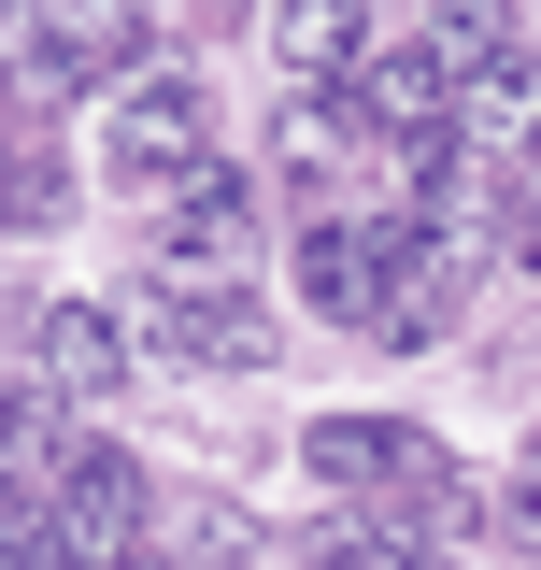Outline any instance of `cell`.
Masks as SVG:
<instances>
[{
    "mask_svg": "<svg viewBox=\"0 0 541 570\" xmlns=\"http://www.w3.org/2000/svg\"><path fill=\"white\" fill-rule=\"evenodd\" d=\"M142 58H157V14H14L0 29V71H14V100H129Z\"/></svg>",
    "mask_w": 541,
    "mask_h": 570,
    "instance_id": "1",
    "label": "cell"
},
{
    "mask_svg": "<svg viewBox=\"0 0 541 570\" xmlns=\"http://www.w3.org/2000/svg\"><path fill=\"white\" fill-rule=\"evenodd\" d=\"M100 171H115V200H186L214 171V100L186 71H142L129 100L100 115Z\"/></svg>",
    "mask_w": 541,
    "mask_h": 570,
    "instance_id": "2",
    "label": "cell"
},
{
    "mask_svg": "<svg viewBox=\"0 0 541 570\" xmlns=\"http://www.w3.org/2000/svg\"><path fill=\"white\" fill-rule=\"evenodd\" d=\"M243 257H257V186H243V171H200L186 200H157L142 285H243Z\"/></svg>",
    "mask_w": 541,
    "mask_h": 570,
    "instance_id": "3",
    "label": "cell"
},
{
    "mask_svg": "<svg viewBox=\"0 0 541 570\" xmlns=\"http://www.w3.org/2000/svg\"><path fill=\"white\" fill-rule=\"evenodd\" d=\"M356 115H371V129H400L413 157H427V142H456V43H442V14L371 43V71H356Z\"/></svg>",
    "mask_w": 541,
    "mask_h": 570,
    "instance_id": "4",
    "label": "cell"
},
{
    "mask_svg": "<svg viewBox=\"0 0 541 570\" xmlns=\"http://www.w3.org/2000/svg\"><path fill=\"white\" fill-rule=\"evenodd\" d=\"M342 499H413V513H456V471H442V442H413V428H371V414H328L299 442Z\"/></svg>",
    "mask_w": 541,
    "mask_h": 570,
    "instance_id": "5",
    "label": "cell"
},
{
    "mask_svg": "<svg viewBox=\"0 0 541 570\" xmlns=\"http://www.w3.org/2000/svg\"><path fill=\"white\" fill-rule=\"evenodd\" d=\"M43 542L86 570H129L142 557V471L115 456V442H86V456H58V499H43Z\"/></svg>",
    "mask_w": 541,
    "mask_h": 570,
    "instance_id": "6",
    "label": "cell"
},
{
    "mask_svg": "<svg viewBox=\"0 0 541 570\" xmlns=\"http://www.w3.org/2000/svg\"><path fill=\"white\" fill-rule=\"evenodd\" d=\"M442 43H456V142L541 129V58L513 14H442Z\"/></svg>",
    "mask_w": 541,
    "mask_h": 570,
    "instance_id": "7",
    "label": "cell"
},
{
    "mask_svg": "<svg viewBox=\"0 0 541 570\" xmlns=\"http://www.w3.org/2000/svg\"><path fill=\"white\" fill-rule=\"evenodd\" d=\"M142 343L157 356H186V371H270V328L243 285H142Z\"/></svg>",
    "mask_w": 541,
    "mask_h": 570,
    "instance_id": "8",
    "label": "cell"
},
{
    "mask_svg": "<svg viewBox=\"0 0 541 570\" xmlns=\"http://www.w3.org/2000/svg\"><path fill=\"white\" fill-rule=\"evenodd\" d=\"M385 272H400V228H385V214H314V228H299V299H314L328 328H356V343H371V314H385Z\"/></svg>",
    "mask_w": 541,
    "mask_h": 570,
    "instance_id": "9",
    "label": "cell"
},
{
    "mask_svg": "<svg viewBox=\"0 0 541 570\" xmlns=\"http://www.w3.org/2000/svg\"><path fill=\"white\" fill-rule=\"evenodd\" d=\"M314 570H456V513L342 499V513H314Z\"/></svg>",
    "mask_w": 541,
    "mask_h": 570,
    "instance_id": "10",
    "label": "cell"
},
{
    "mask_svg": "<svg viewBox=\"0 0 541 570\" xmlns=\"http://www.w3.org/2000/svg\"><path fill=\"white\" fill-rule=\"evenodd\" d=\"M499 214H513V186H499V157H484V142H427V157H413V228H427V243L484 257V243H499Z\"/></svg>",
    "mask_w": 541,
    "mask_h": 570,
    "instance_id": "11",
    "label": "cell"
},
{
    "mask_svg": "<svg viewBox=\"0 0 541 570\" xmlns=\"http://www.w3.org/2000/svg\"><path fill=\"white\" fill-rule=\"evenodd\" d=\"M129 356H142V328H115L100 299H58V314L29 328V371H43V400H115V385H129Z\"/></svg>",
    "mask_w": 541,
    "mask_h": 570,
    "instance_id": "12",
    "label": "cell"
},
{
    "mask_svg": "<svg viewBox=\"0 0 541 570\" xmlns=\"http://www.w3.org/2000/svg\"><path fill=\"white\" fill-rule=\"evenodd\" d=\"M456 314H471V257H456V243H427V228H400V272H385V314H371V343H442V328H456Z\"/></svg>",
    "mask_w": 541,
    "mask_h": 570,
    "instance_id": "13",
    "label": "cell"
},
{
    "mask_svg": "<svg viewBox=\"0 0 541 570\" xmlns=\"http://www.w3.org/2000/svg\"><path fill=\"white\" fill-rule=\"evenodd\" d=\"M257 29H270V58L299 71V86L371 71V43H385V29H371V14H342V0H285V14H257Z\"/></svg>",
    "mask_w": 541,
    "mask_h": 570,
    "instance_id": "14",
    "label": "cell"
},
{
    "mask_svg": "<svg viewBox=\"0 0 541 570\" xmlns=\"http://www.w3.org/2000/svg\"><path fill=\"white\" fill-rule=\"evenodd\" d=\"M43 499H58V471H43V414L0 385V557L43 542Z\"/></svg>",
    "mask_w": 541,
    "mask_h": 570,
    "instance_id": "15",
    "label": "cell"
},
{
    "mask_svg": "<svg viewBox=\"0 0 541 570\" xmlns=\"http://www.w3.org/2000/svg\"><path fill=\"white\" fill-rule=\"evenodd\" d=\"M0 214H14V228H58V214H71V171H58V157H14V171H0Z\"/></svg>",
    "mask_w": 541,
    "mask_h": 570,
    "instance_id": "16",
    "label": "cell"
},
{
    "mask_svg": "<svg viewBox=\"0 0 541 570\" xmlns=\"http://www.w3.org/2000/svg\"><path fill=\"white\" fill-rule=\"evenodd\" d=\"M513 528L541 542V442H528V471H513Z\"/></svg>",
    "mask_w": 541,
    "mask_h": 570,
    "instance_id": "17",
    "label": "cell"
},
{
    "mask_svg": "<svg viewBox=\"0 0 541 570\" xmlns=\"http://www.w3.org/2000/svg\"><path fill=\"white\" fill-rule=\"evenodd\" d=\"M0 570H86V557H58V542H29V557H0Z\"/></svg>",
    "mask_w": 541,
    "mask_h": 570,
    "instance_id": "18",
    "label": "cell"
},
{
    "mask_svg": "<svg viewBox=\"0 0 541 570\" xmlns=\"http://www.w3.org/2000/svg\"><path fill=\"white\" fill-rule=\"evenodd\" d=\"M528 200H541V129H528Z\"/></svg>",
    "mask_w": 541,
    "mask_h": 570,
    "instance_id": "19",
    "label": "cell"
},
{
    "mask_svg": "<svg viewBox=\"0 0 541 570\" xmlns=\"http://www.w3.org/2000/svg\"><path fill=\"white\" fill-rule=\"evenodd\" d=\"M0 171H14V142H0Z\"/></svg>",
    "mask_w": 541,
    "mask_h": 570,
    "instance_id": "20",
    "label": "cell"
}]
</instances>
